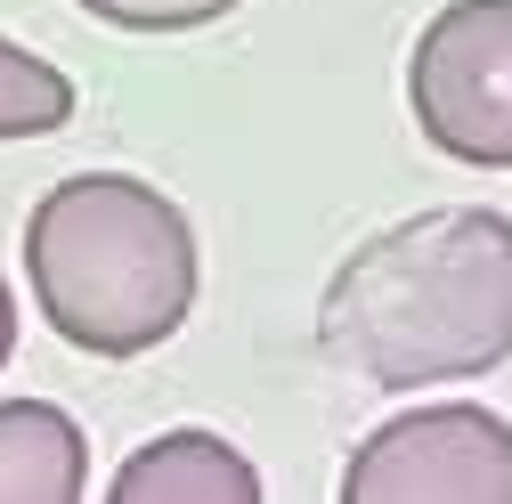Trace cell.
<instances>
[{"mask_svg":"<svg viewBox=\"0 0 512 504\" xmlns=\"http://www.w3.org/2000/svg\"><path fill=\"white\" fill-rule=\"evenodd\" d=\"M334 504H512V423L496 407H399L350 448Z\"/></svg>","mask_w":512,"mask_h":504,"instance_id":"cell-4","label":"cell"},{"mask_svg":"<svg viewBox=\"0 0 512 504\" xmlns=\"http://www.w3.org/2000/svg\"><path fill=\"white\" fill-rule=\"evenodd\" d=\"M90 439L49 399H0V504H82Z\"/></svg>","mask_w":512,"mask_h":504,"instance_id":"cell-6","label":"cell"},{"mask_svg":"<svg viewBox=\"0 0 512 504\" xmlns=\"http://www.w3.org/2000/svg\"><path fill=\"white\" fill-rule=\"evenodd\" d=\"M9 350H17V293L0 277V366H9Z\"/></svg>","mask_w":512,"mask_h":504,"instance_id":"cell-9","label":"cell"},{"mask_svg":"<svg viewBox=\"0 0 512 504\" xmlns=\"http://www.w3.org/2000/svg\"><path fill=\"white\" fill-rule=\"evenodd\" d=\"M317 342L374 391L472 383L512 358V220L439 204L366 236L317 293Z\"/></svg>","mask_w":512,"mask_h":504,"instance_id":"cell-1","label":"cell"},{"mask_svg":"<svg viewBox=\"0 0 512 504\" xmlns=\"http://www.w3.org/2000/svg\"><path fill=\"white\" fill-rule=\"evenodd\" d=\"M106 504H261V472L220 431H155L122 456Z\"/></svg>","mask_w":512,"mask_h":504,"instance_id":"cell-5","label":"cell"},{"mask_svg":"<svg viewBox=\"0 0 512 504\" xmlns=\"http://www.w3.org/2000/svg\"><path fill=\"white\" fill-rule=\"evenodd\" d=\"M74 122V82L0 33V139H49Z\"/></svg>","mask_w":512,"mask_h":504,"instance_id":"cell-7","label":"cell"},{"mask_svg":"<svg viewBox=\"0 0 512 504\" xmlns=\"http://www.w3.org/2000/svg\"><path fill=\"white\" fill-rule=\"evenodd\" d=\"M407 114L447 163L512 171V0H447L415 33Z\"/></svg>","mask_w":512,"mask_h":504,"instance_id":"cell-3","label":"cell"},{"mask_svg":"<svg viewBox=\"0 0 512 504\" xmlns=\"http://www.w3.org/2000/svg\"><path fill=\"white\" fill-rule=\"evenodd\" d=\"M74 9H90L114 33H196V25H220L236 0H74Z\"/></svg>","mask_w":512,"mask_h":504,"instance_id":"cell-8","label":"cell"},{"mask_svg":"<svg viewBox=\"0 0 512 504\" xmlns=\"http://www.w3.org/2000/svg\"><path fill=\"white\" fill-rule=\"evenodd\" d=\"M25 285L82 358H147L196 309V228L155 179L74 171L25 212Z\"/></svg>","mask_w":512,"mask_h":504,"instance_id":"cell-2","label":"cell"}]
</instances>
